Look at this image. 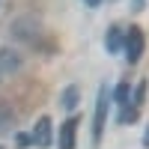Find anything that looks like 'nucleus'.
<instances>
[{
	"mask_svg": "<svg viewBox=\"0 0 149 149\" xmlns=\"http://www.w3.org/2000/svg\"><path fill=\"white\" fill-rule=\"evenodd\" d=\"M21 66H24V57L15 51V48H0V81L12 78Z\"/></svg>",
	"mask_w": 149,
	"mask_h": 149,
	"instance_id": "1",
	"label": "nucleus"
},
{
	"mask_svg": "<svg viewBox=\"0 0 149 149\" xmlns=\"http://www.w3.org/2000/svg\"><path fill=\"white\" fill-rule=\"evenodd\" d=\"M122 51H125L128 63H137L140 54H143V33L140 30H128L125 33V48H122Z\"/></svg>",
	"mask_w": 149,
	"mask_h": 149,
	"instance_id": "2",
	"label": "nucleus"
},
{
	"mask_svg": "<svg viewBox=\"0 0 149 149\" xmlns=\"http://www.w3.org/2000/svg\"><path fill=\"white\" fill-rule=\"evenodd\" d=\"M104 119H107V86H102V90H98V104H95V119H93V131H95V140L102 137Z\"/></svg>",
	"mask_w": 149,
	"mask_h": 149,
	"instance_id": "3",
	"label": "nucleus"
},
{
	"mask_svg": "<svg viewBox=\"0 0 149 149\" xmlns=\"http://www.w3.org/2000/svg\"><path fill=\"white\" fill-rule=\"evenodd\" d=\"M30 137H33V143L36 146H51V119H48V116H39V119H36V125H33V134H30Z\"/></svg>",
	"mask_w": 149,
	"mask_h": 149,
	"instance_id": "4",
	"label": "nucleus"
},
{
	"mask_svg": "<svg viewBox=\"0 0 149 149\" xmlns=\"http://www.w3.org/2000/svg\"><path fill=\"white\" fill-rule=\"evenodd\" d=\"M74 140H78V116L63 122V128H60V149H74Z\"/></svg>",
	"mask_w": 149,
	"mask_h": 149,
	"instance_id": "5",
	"label": "nucleus"
},
{
	"mask_svg": "<svg viewBox=\"0 0 149 149\" xmlns=\"http://www.w3.org/2000/svg\"><path fill=\"white\" fill-rule=\"evenodd\" d=\"M104 48H107V54H119L122 48H125V30L122 27H110L107 36H104Z\"/></svg>",
	"mask_w": 149,
	"mask_h": 149,
	"instance_id": "6",
	"label": "nucleus"
},
{
	"mask_svg": "<svg viewBox=\"0 0 149 149\" xmlns=\"http://www.w3.org/2000/svg\"><path fill=\"white\" fill-rule=\"evenodd\" d=\"M12 119H15V110H12L9 104H3V102H0V134H3V131L12 125Z\"/></svg>",
	"mask_w": 149,
	"mask_h": 149,
	"instance_id": "7",
	"label": "nucleus"
},
{
	"mask_svg": "<svg viewBox=\"0 0 149 149\" xmlns=\"http://www.w3.org/2000/svg\"><path fill=\"white\" fill-rule=\"evenodd\" d=\"M128 93H131V90H128V84H119V86H116V93H113L116 104H119V107H125V110H131V107H128V104H131V102H128ZM125 110H122V113H125Z\"/></svg>",
	"mask_w": 149,
	"mask_h": 149,
	"instance_id": "8",
	"label": "nucleus"
},
{
	"mask_svg": "<svg viewBox=\"0 0 149 149\" xmlns=\"http://www.w3.org/2000/svg\"><path fill=\"white\" fill-rule=\"evenodd\" d=\"M60 104H63L66 110H74V107H78V86H69V90L63 93V102H60Z\"/></svg>",
	"mask_w": 149,
	"mask_h": 149,
	"instance_id": "9",
	"label": "nucleus"
},
{
	"mask_svg": "<svg viewBox=\"0 0 149 149\" xmlns=\"http://www.w3.org/2000/svg\"><path fill=\"white\" fill-rule=\"evenodd\" d=\"M15 143H18V146H27V143H33V137H30V134H18Z\"/></svg>",
	"mask_w": 149,
	"mask_h": 149,
	"instance_id": "10",
	"label": "nucleus"
},
{
	"mask_svg": "<svg viewBox=\"0 0 149 149\" xmlns=\"http://www.w3.org/2000/svg\"><path fill=\"white\" fill-rule=\"evenodd\" d=\"M86 3H90V6H98V3H102V0H86Z\"/></svg>",
	"mask_w": 149,
	"mask_h": 149,
	"instance_id": "11",
	"label": "nucleus"
},
{
	"mask_svg": "<svg viewBox=\"0 0 149 149\" xmlns=\"http://www.w3.org/2000/svg\"><path fill=\"white\" fill-rule=\"evenodd\" d=\"M143 143H146V146H149V128H146V137H143Z\"/></svg>",
	"mask_w": 149,
	"mask_h": 149,
	"instance_id": "12",
	"label": "nucleus"
}]
</instances>
